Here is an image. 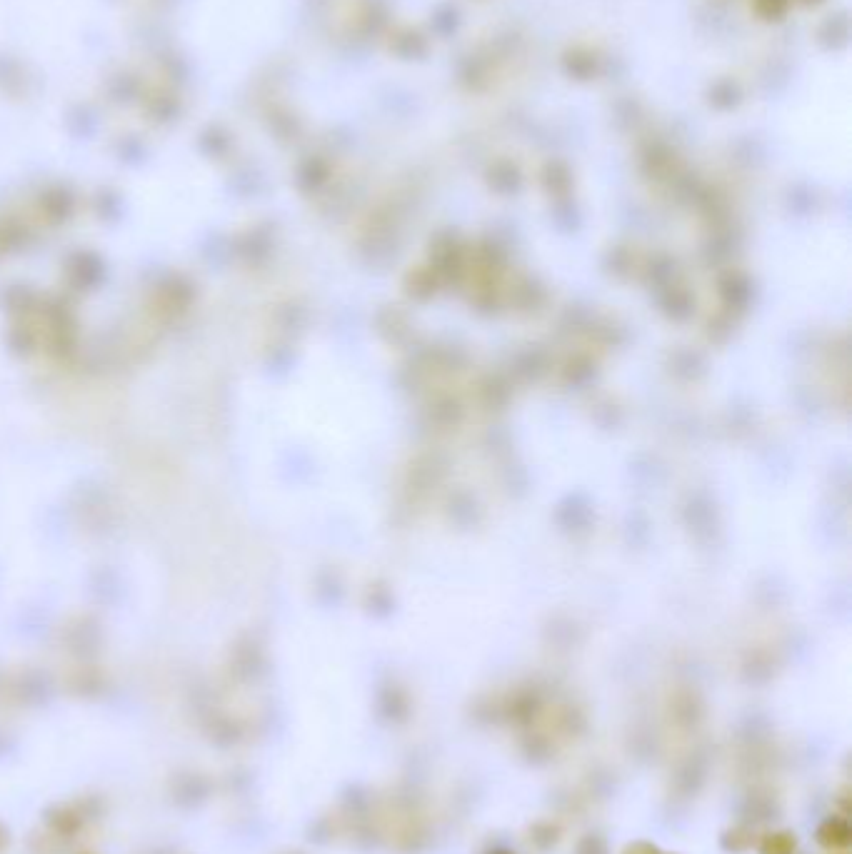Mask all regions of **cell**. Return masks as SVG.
Instances as JSON below:
<instances>
[{
  "mask_svg": "<svg viewBox=\"0 0 852 854\" xmlns=\"http://www.w3.org/2000/svg\"><path fill=\"white\" fill-rule=\"evenodd\" d=\"M578 854H608V845H605L603 837L588 835V837H583V840H580Z\"/></svg>",
  "mask_w": 852,
  "mask_h": 854,
  "instance_id": "cell-6",
  "label": "cell"
},
{
  "mask_svg": "<svg viewBox=\"0 0 852 854\" xmlns=\"http://www.w3.org/2000/svg\"><path fill=\"white\" fill-rule=\"evenodd\" d=\"M815 842L828 852H843L848 850L852 842V827L848 817L833 815L828 820L820 822L818 832H815Z\"/></svg>",
  "mask_w": 852,
  "mask_h": 854,
  "instance_id": "cell-2",
  "label": "cell"
},
{
  "mask_svg": "<svg viewBox=\"0 0 852 854\" xmlns=\"http://www.w3.org/2000/svg\"><path fill=\"white\" fill-rule=\"evenodd\" d=\"M83 854H90V852H83Z\"/></svg>",
  "mask_w": 852,
  "mask_h": 854,
  "instance_id": "cell-11",
  "label": "cell"
},
{
  "mask_svg": "<svg viewBox=\"0 0 852 854\" xmlns=\"http://www.w3.org/2000/svg\"><path fill=\"white\" fill-rule=\"evenodd\" d=\"M660 852L663 850H660L658 845H653V842L638 840V842H630V845L625 847V850L620 854H660Z\"/></svg>",
  "mask_w": 852,
  "mask_h": 854,
  "instance_id": "cell-7",
  "label": "cell"
},
{
  "mask_svg": "<svg viewBox=\"0 0 852 854\" xmlns=\"http://www.w3.org/2000/svg\"><path fill=\"white\" fill-rule=\"evenodd\" d=\"M833 854H845V852H833Z\"/></svg>",
  "mask_w": 852,
  "mask_h": 854,
  "instance_id": "cell-10",
  "label": "cell"
},
{
  "mask_svg": "<svg viewBox=\"0 0 852 854\" xmlns=\"http://www.w3.org/2000/svg\"><path fill=\"white\" fill-rule=\"evenodd\" d=\"M100 812H103V802L98 797H83V800L75 802H58V805H50L43 812V822L55 837L60 840H73L80 832L85 830V825L93 820H98Z\"/></svg>",
  "mask_w": 852,
  "mask_h": 854,
  "instance_id": "cell-1",
  "label": "cell"
},
{
  "mask_svg": "<svg viewBox=\"0 0 852 854\" xmlns=\"http://www.w3.org/2000/svg\"><path fill=\"white\" fill-rule=\"evenodd\" d=\"M490 854H515V852H508V850H495V852H490Z\"/></svg>",
  "mask_w": 852,
  "mask_h": 854,
  "instance_id": "cell-9",
  "label": "cell"
},
{
  "mask_svg": "<svg viewBox=\"0 0 852 854\" xmlns=\"http://www.w3.org/2000/svg\"><path fill=\"white\" fill-rule=\"evenodd\" d=\"M798 852V837L790 830L770 832L760 840V854H795Z\"/></svg>",
  "mask_w": 852,
  "mask_h": 854,
  "instance_id": "cell-4",
  "label": "cell"
},
{
  "mask_svg": "<svg viewBox=\"0 0 852 854\" xmlns=\"http://www.w3.org/2000/svg\"><path fill=\"white\" fill-rule=\"evenodd\" d=\"M755 845V832L750 827H733L725 832L723 847L728 852H745Z\"/></svg>",
  "mask_w": 852,
  "mask_h": 854,
  "instance_id": "cell-5",
  "label": "cell"
},
{
  "mask_svg": "<svg viewBox=\"0 0 852 854\" xmlns=\"http://www.w3.org/2000/svg\"><path fill=\"white\" fill-rule=\"evenodd\" d=\"M660 854H665V852H660Z\"/></svg>",
  "mask_w": 852,
  "mask_h": 854,
  "instance_id": "cell-12",
  "label": "cell"
},
{
  "mask_svg": "<svg viewBox=\"0 0 852 854\" xmlns=\"http://www.w3.org/2000/svg\"><path fill=\"white\" fill-rule=\"evenodd\" d=\"M10 845H13V835H10L8 825H3V822H0V854L8 852Z\"/></svg>",
  "mask_w": 852,
  "mask_h": 854,
  "instance_id": "cell-8",
  "label": "cell"
},
{
  "mask_svg": "<svg viewBox=\"0 0 852 854\" xmlns=\"http://www.w3.org/2000/svg\"><path fill=\"white\" fill-rule=\"evenodd\" d=\"M170 795L178 805L198 807L210 795V782L203 775H178L170 785Z\"/></svg>",
  "mask_w": 852,
  "mask_h": 854,
  "instance_id": "cell-3",
  "label": "cell"
}]
</instances>
